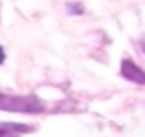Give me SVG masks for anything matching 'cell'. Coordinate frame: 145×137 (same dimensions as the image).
Returning a JSON list of instances; mask_svg holds the SVG:
<instances>
[{
  "instance_id": "3957f363",
  "label": "cell",
  "mask_w": 145,
  "mask_h": 137,
  "mask_svg": "<svg viewBox=\"0 0 145 137\" xmlns=\"http://www.w3.org/2000/svg\"><path fill=\"white\" fill-rule=\"evenodd\" d=\"M20 133H16L8 123H0V137H18Z\"/></svg>"
},
{
  "instance_id": "8992f818",
  "label": "cell",
  "mask_w": 145,
  "mask_h": 137,
  "mask_svg": "<svg viewBox=\"0 0 145 137\" xmlns=\"http://www.w3.org/2000/svg\"><path fill=\"white\" fill-rule=\"evenodd\" d=\"M139 47H141V51L145 53V35L141 37V39H139Z\"/></svg>"
},
{
  "instance_id": "277c9868",
  "label": "cell",
  "mask_w": 145,
  "mask_h": 137,
  "mask_svg": "<svg viewBox=\"0 0 145 137\" xmlns=\"http://www.w3.org/2000/svg\"><path fill=\"white\" fill-rule=\"evenodd\" d=\"M67 10H69L71 14H84L82 4H74V2H69V4H67Z\"/></svg>"
},
{
  "instance_id": "6da1fadb",
  "label": "cell",
  "mask_w": 145,
  "mask_h": 137,
  "mask_svg": "<svg viewBox=\"0 0 145 137\" xmlns=\"http://www.w3.org/2000/svg\"><path fill=\"white\" fill-rule=\"evenodd\" d=\"M0 110L22 112V114H39L45 110V106L37 96H10V94L0 92Z\"/></svg>"
},
{
  "instance_id": "7a4b0ae2",
  "label": "cell",
  "mask_w": 145,
  "mask_h": 137,
  "mask_svg": "<svg viewBox=\"0 0 145 137\" xmlns=\"http://www.w3.org/2000/svg\"><path fill=\"white\" fill-rule=\"evenodd\" d=\"M120 74L125 78V80L133 82V84L145 86V68H141L139 65H135L131 59H123V61H121Z\"/></svg>"
},
{
  "instance_id": "5b68a950",
  "label": "cell",
  "mask_w": 145,
  "mask_h": 137,
  "mask_svg": "<svg viewBox=\"0 0 145 137\" xmlns=\"http://www.w3.org/2000/svg\"><path fill=\"white\" fill-rule=\"evenodd\" d=\"M4 59H6V53H4V49H2V47H0V65H2V63H4Z\"/></svg>"
}]
</instances>
